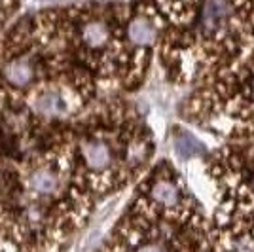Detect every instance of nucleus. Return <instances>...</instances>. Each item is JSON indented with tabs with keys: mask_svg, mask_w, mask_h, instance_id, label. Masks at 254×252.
Masks as SVG:
<instances>
[{
	"mask_svg": "<svg viewBox=\"0 0 254 252\" xmlns=\"http://www.w3.org/2000/svg\"><path fill=\"white\" fill-rule=\"evenodd\" d=\"M63 50L101 95L135 91L156 63L158 29L138 0H84L53 6Z\"/></svg>",
	"mask_w": 254,
	"mask_h": 252,
	"instance_id": "f257e3e1",
	"label": "nucleus"
},
{
	"mask_svg": "<svg viewBox=\"0 0 254 252\" xmlns=\"http://www.w3.org/2000/svg\"><path fill=\"white\" fill-rule=\"evenodd\" d=\"M138 2L156 23V63L173 85L190 87L254 46V0Z\"/></svg>",
	"mask_w": 254,
	"mask_h": 252,
	"instance_id": "f03ea898",
	"label": "nucleus"
},
{
	"mask_svg": "<svg viewBox=\"0 0 254 252\" xmlns=\"http://www.w3.org/2000/svg\"><path fill=\"white\" fill-rule=\"evenodd\" d=\"M61 138L72 180L97 203L138 182L156 152L152 129L122 97L97 99L61 127Z\"/></svg>",
	"mask_w": 254,
	"mask_h": 252,
	"instance_id": "7ed1b4c3",
	"label": "nucleus"
},
{
	"mask_svg": "<svg viewBox=\"0 0 254 252\" xmlns=\"http://www.w3.org/2000/svg\"><path fill=\"white\" fill-rule=\"evenodd\" d=\"M99 252H218L211 222L169 161L150 167Z\"/></svg>",
	"mask_w": 254,
	"mask_h": 252,
	"instance_id": "20e7f679",
	"label": "nucleus"
},
{
	"mask_svg": "<svg viewBox=\"0 0 254 252\" xmlns=\"http://www.w3.org/2000/svg\"><path fill=\"white\" fill-rule=\"evenodd\" d=\"M190 124L230 142L254 138V46L214 66L190 85L184 101Z\"/></svg>",
	"mask_w": 254,
	"mask_h": 252,
	"instance_id": "39448f33",
	"label": "nucleus"
},
{
	"mask_svg": "<svg viewBox=\"0 0 254 252\" xmlns=\"http://www.w3.org/2000/svg\"><path fill=\"white\" fill-rule=\"evenodd\" d=\"M205 173L212 188L209 216L218 252H254V138L228 142Z\"/></svg>",
	"mask_w": 254,
	"mask_h": 252,
	"instance_id": "423d86ee",
	"label": "nucleus"
},
{
	"mask_svg": "<svg viewBox=\"0 0 254 252\" xmlns=\"http://www.w3.org/2000/svg\"><path fill=\"white\" fill-rule=\"evenodd\" d=\"M173 146H175V154L180 159L199 158L205 154V144L201 140L180 126H175L173 129Z\"/></svg>",
	"mask_w": 254,
	"mask_h": 252,
	"instance_id": "0eeeda50",
	"label": "nucleus"
},
{
	"mask_svg": "<svg viewBox=\"0 0 254 252\" xmlns=\"http://www.w3.org/2000/svg\"><path fill=\"white\" fill-rule=\"evenodd\" d=\"M21 8V0H0V38L15 21V13Z\"/></svg>",
	"mask_w": 254,
	"mask_h": 252,
	"instance_id": "6e6552de",
	"label": "nucleus"
}]
</instances>
